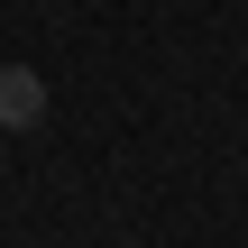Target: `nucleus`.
<instances>
[{"instance_id": "f257e3e1", "label": "nucleus", "mask_w": 248, "mask_h": 248, "mask_svg": "<svg viewBox=\"0 0 248 248\" xmlns=\"http://www.w3.org/2000/svg\"><path fill=\"white\" fill-rule=\"evenodd\" d=\"M46 120V83L28 64H0V129H37Z\"/></svg>"}]
</instances>
